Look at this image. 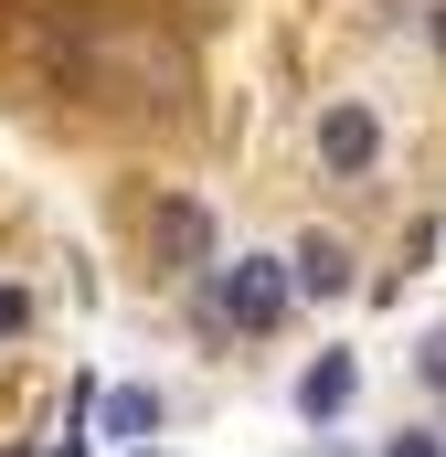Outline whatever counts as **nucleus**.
<instances>
[{
	"mask_svg": "<svg viewBox=\"0 0 446 457\" xmlns=\"http://www.w3.org/2000/svg\"><path fill=\"white\" fill-rule=\"evenodd\" d=\"M213 320H234V330H277L287 320V266L277 255H234L213 277Z\"/></svg>",
	"mask_w": 446,
	"mask_h": 457,
	"instance_id": "f257e3e1",
	"label": "nucleus"
},
{
	"mask_svg": "<svg viewBox=\"0 0 446 457\" xmlns=\"http://www.w3.org/2000/svg\"><path fill=\"white\" fill-rule=\"evenodd\" d=\"M149 266L160 277H202L213 266V203H192V192L149 203Z\"/></svg>",
	"mask_w": 446,
	"mask_h": 457,
	"instance_id": "f03ea898",
	"label": "nucleus"
},
{
	"mask_svg": "<svg viewBox=\"0 0 446 457\" xmlns=\"http://www.w3.org/2000/svg\"><path fill=\"white\" fill-rule=\"evenodd\" d=\"M372 160H383V117L361 107V96H330V107H319V170L361 181Z\"/></svg>",
	"mask_w": 446,
	"mask_h": 457,
	"instance_id": "7ed1b4c3",
	"label": "nucleus"
},
{
	"mask_svg": "<svg viewBox=\"0 0 446 457\" xmlns=\"http://www.w3.org/2000/svg\"><path fill=\"white\" fill-rule=\"evenodd\" d=\"M277 266H287V298H351V245H340V234H319V224L298 234Z\"/></svg>",
	"mask_w": 446,
	"mask_h": 457,
	"instance_id": "20e7f679",
	"label": "nucleus"
},
{
	"mask_svg": "<svg viewBox=\"0 0 446 457\" xmlns=\"http://www.w3.org/2000/svg\"><path fill=\"white\" fill-rule=\"evenodd\" d=\"M351 394H361V361H351V351H319V361L298 372V415H309V426L351 415Z\"/></svg>",
	"mask_w": 446,
	"mask_h": 457,
	"instance_id": "39448f33",
	"label": "nucleus"
},
{
	"mask_svg": "<svg viewBox=\"0 0 446 457\" xmlns=\"http://www.w3.org/2000/svg\"><path fill=\"white\" fill-rule=\"evenodd\" d=\"M96 426H107V436H138V447H149V436H160V394H149V383H117L107 404H96Z\"/></svg>",
	"mask_w": 446,
	"mask_h": 457,
	"instance_id": "423d86ee",
	"label": "nucleus"
},
{
	"mask_svg": "<svg viewBox=\"0 0 446 457\" xmlns=\"http://www.w3.org/2000/svg\"><path fill=\"white\" fill-rule=\"evenodd\" d=\"M383 457H446V436L436 426H404V436H383Z\"/></svg>",
	"mask_w": 446,
	"mask_h": 457,
	"instance_id": "0eeeda50",
	"label": "nucleus"
},
{
	"mask_svg": "<svg viewBox=\"0 0 446 457\" xmlns=\"http://www.w3.org/2000/svg\"><path fill=\"white\" fill-rule=\"evenodd\" d=\"M21 330H32V298H21V287H0V341H21Z\"/></svg>",
	"mask_w": 446,
	"mask_h": 457,
	"instance_id": "6e6552de",
	"label": "nucleus"
},
{
	"mask_svg": "<svg viewBox=\"0 0 446 457\" xmlns=\"http://www.w3.org/2000/svg\"><path fill=\"white\" fill-rule=\"evenodd\" d=\"M415 372H425V383L446 394V330H425V351H415Z\"/></svg>",
	"mask_w": 446,
	"mask_h": 457,
	"instance_id": "1a4fd4ad",
	"label": "nucleus"
},
{
	"mask_svg": "<svg viewBox=\"0 0 446 457\" xmlns=\"http://www.w3.org/2000/svg\"><path fill=\"white\" fill-rule=\"evenodd\" d=\"M425 32H436V54H446V0H436V21H425Z\"/></svg>",
	"mask_w": 446,
	"mask_h": 457,
	"instance_id": "9d476101",
	"label": "nucleus"
},
{
	"mask_svg": "<svg viewBox=\"0 0 446 457\" xmlns=\"http://www.w3.org/2000/svg\"><path fill=\"white\" fill-rule=\"evenodd\" d=\"M138 457H160V447H138Z\"/></svg>",
	"mask_w": 446,
	"mask_h": 457,
	"instance_id": "9b49d317",
	"label": "nucleus"
}]
</instances>
